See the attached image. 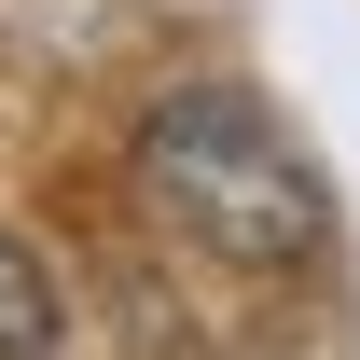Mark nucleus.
Here are the masks:
<instances>
[{
    "label": "nucleus",
    "instance_id": "nucleus-1",
    "mask_svg": "<svg viewBox=\"0 0 360 360\" xmlns=\"http://www.w3.org/2000/svg\"><path fill=\"white\" fill-rule=\"evenodd\" d=\"M139 194H153L167 236H194V250L236 264V277H291V264H319V236H333L319 167L291 153V125H277L250 84L153 97V111H139Z\"/></svg>",
    "mask_w": 360,
    "mask_h": 360
},
{
    "label": "nucleus",
    "instance_id": "nucleus-2",
    "mask_svg": "<svg viewBox=\"0 0 360 360\" xmlns=\"http://www.w3.org/2000/svg\"><path fill=\"white\" fill-rule=\"evenodd\" d=\"M0 360H56V291L14 236H0Z\"/></svg>",
    "mask_w": 360,
    "mask_h": 360
}]
</instances>
